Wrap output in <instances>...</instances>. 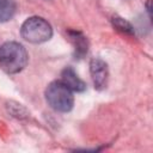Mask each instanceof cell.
<instances>
[{"instance_id": "7", "label": "cell", "mask_w": 153, "mask_h": 153, "mask_svg": "<svg viewBox=\"0 0 153 153\" xmlns=\"http://www.w3.org/2000/svg\"><path fill=\"white\" fill-rule=\"evenodd\" d=\"M16 11L17 4L14 0H0V23H5L12 19Z\"/></svg>"}, {"instance_id": "4", "label": "cell", "mask_w": 153, "mask_h": 153, "mask_svg": "<svg viewBox=\"0 0 153 153\" xmlns=\"http://www.w3.org/2000/svg\"><path fill=\"white\" fill-rule=\"evenodd\" d=\"M90 72L94 88L98 91L104 90L108 85V79H109V69L106 62L99 57L92 59L90 62Z\"/></svg>"}, {"instance_id": "8", "label": "cell", "mask_w": 153, "mask_h": 153, "mask_svg": "<svg viewBox=\"0 0 153 153\" xmlns=\"http://www.w3.org/2000/svg\"><path fill=\"white\" fill-rule=\"evenodd\" d=\"M112 25L118 31H121L123 33H128V35L134 33V27L131 26V24L129 22H127L126 19L121 18V17H114L112 18Z\"/></svg>"}, {"instance_id": "3", "label": "cell", "mask_w": 153, "mask_h": 153, "mask_svg": "<svg viewBox=\"0 0 153 153\" xmlns=\"http://www.w3.org/2000/svg\"><path fill=\"white\" fill-rule=\"evenodd\" d=\"M22 37L30 43H43L51 38L53 29L51 25L41 17H30L27 18L20 27Z\"/></svg>"}, {"instance_id": "6", "label": "cell", "mask_w": 153, "mask_h": 153, "mask_svg": "<svg viewBox=\"0 0 153 153\" xmlns=\"http://www.w3.org/2000/svg\"><path fill=\"white\" fill-rule=\"evenodd\" d=\"M68 37L74 47V55L78 59H81L88 49L87 39L80 31H68Z\"/></svg>"}, {"instance_id": "1", "label": "cell", "mask_w": 153, "mask_h": 153, "mask_svg": "<svg viewBox=\"0 0 153 153\" xmlns=\"http://www.w3.org/2000/svg\"><path fill=\"white\" fill-rule=\"evenodd\" d=\"M27 53L18 42H6L0 45V67L8 74H16L27 63Z\"/></svg>"}, {"instance_id": "5", "label": "cell", "mask_w": 153, "mask_h": 153, "mask_svg": "<svg viewBox=\"0 0 153 153\" xmlns=\"http://www.w3.org/2000/svg\"><path fill=\"white\" fill-rule=\"evenodd\" d=\"M61 82H63L69 90L74 92H82L86 90V84L78 76L73 68L66 67L61 72Z\"/></svg>"}, {"instance_id": "2", "label": "cell", "mask_w": 153, "mask_h": 153, "mask_svg": "<svg viewBox=\"0 0 153 153\" xmlns=\"http://www.w3.org/2000/svg\"><path fill=\"white\" fill-rule=\"evenodd\" d=\"M45 99L50 108L59 112H68L74 104L73 91L69 90L63 82L53 81L45 90Z\"/></svg>"}]
</instances>
